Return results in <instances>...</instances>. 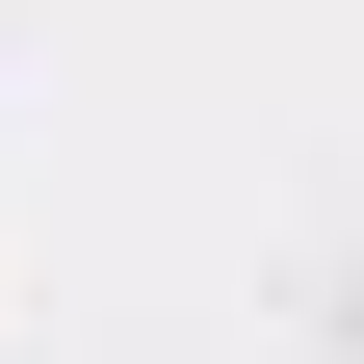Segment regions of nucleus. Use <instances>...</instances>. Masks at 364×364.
I'll list each match as a JSON object with an SVG mask.
<instances>
[]
</instances>
